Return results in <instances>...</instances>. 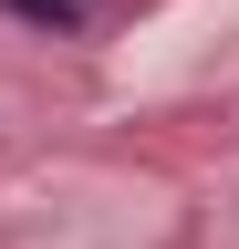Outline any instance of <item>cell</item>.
<instances>
[{"mask_svg": "<svg viewBox=\"0 0 239 249\" xmlns=\"http://www.w3.org/2000/svg\"><path fill=\"white\" fill-rule=\"evenodd\" d=\"M11 11L42 21V31H83V21H94V0H11Z\"/></svg>", "mask_w": 239, "mask_h": 249, "instance_id": "cell-1", "label": "cell"}]
</instances>
